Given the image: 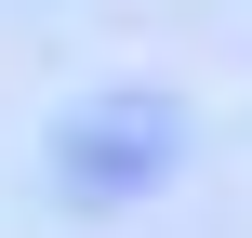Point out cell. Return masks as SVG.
<instances>
[{"label":"cell","mask_w":252,"mask_h":238,"mask_svg":"<svg viewBox=\"0 0 252 238\" xmlns=\"http://www.w3.org/2000/svg\"><path fill=\"white\" fill-rule=\"evenodd\" d=\"M159 159H173V106H159V93L80 106V132H66V185H80V199H106V185H159Z\"/></svg>","instance_id":"1"}]
</instances>
